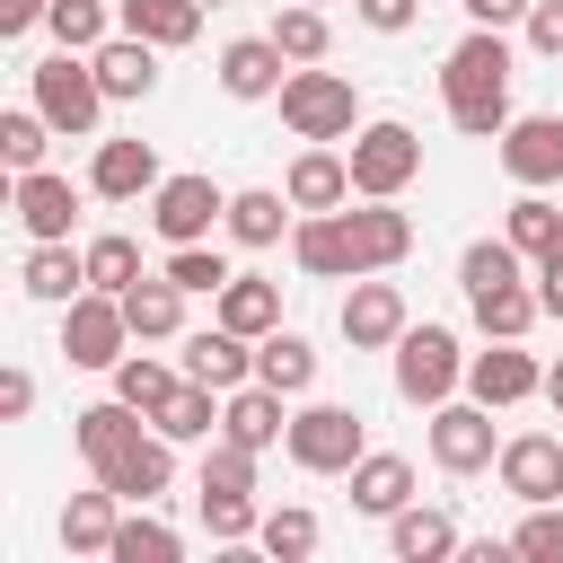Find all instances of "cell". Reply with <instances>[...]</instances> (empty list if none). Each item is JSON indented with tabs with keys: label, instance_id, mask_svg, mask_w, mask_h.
<instances>
[{
	"label": "cell",
	"instance_id": "obj_34",
	"mask_svg": "<svg viewBox=\"0 0 563 563\" xmlns=\"http://www.w3.org/2000/svg\"><path fill=\"white\" fill-rule=\"evenodd\" d=\"M176 387H185V369H167L158 352H123V361H114V396H123L132 413H158Z\"/></svg>",
	"mask_w": 563,
	"mask_h": 563
},
{
	"label": "cell",
	"instance_id": "obj_24",
	"mask_svg": "<svg viewBox=\"0 0 563 563\" xmlns=\"http://www.w3.org/2000/svg\"><path fill=\"white\" fill-rule=\"evenodd\" d=\"M88 62H97L106 97H150V88H158V44H150V35H106Z\"/></svg>",
	"mask_w": 563,
	"mask_h": 563
},
{
	"label": "cell",
	"instance_id": "obj_15",
	"mask_svg": "<svg viewBox=\"0 0 563 563\" xmlns=\"http://www.w3.org/2000/svg\"><path fill=\"white\" fill-rule=\"evenodd\" d=\"M167 176H158V150L150 141H97V158H88V194H106V202H141V194H158Z\"/></svg>",
	"mask_w": 563,
	"mask_h": 563
},
{
	"label": "cell",
	"instance_id": "obj_22",
	"mask_svg": "<svg viewBox=\"0 0 563 563\" xmlns=\"http://www.w3.org/2000/svg\"><path fill=\"white\" fill-rule=\"evenodd\" d=\"M290 255H299V273H317V282H352L343 211H299V220H290Z\"/></svg>",
	"mask_w": 563,
	"mask_h": 563
},
{
	"label": "cell",
	"instance_id": "obj_18",
	"mask_svg": "<svg viewBox=\"0 0 563 563\" xmlns=\"http://www.w3.org/2000/svg\"><path fill=\"white\" fill-rule=\"evenodd\" d=\"M501 493H519V501H563V440H545V431L501 440Z\"/></svg>",
	"mask_w": 563,
	"mask_h": 563
},
{
	"label": "cell",
	"instance_id": "obj_44",
	"mask_svg": "<svg viewBox=\"0 0 563 563\" xmlns=\"http://www.w3.org/2000/svg\"><path fill=\"white\" fill-rule=\"evenodd\" d=\"M255 545H264L273 563H308V554H317V510H299V501H290V510H264Z\"/></svg>",
	"mask_w": 563,
	"mask_h": 563
},
{
	"label": "cell",
	"instance_id": "obj_48",
	"mask_svg": "<svg viewBox=\"0 0 563 563\" xmlns=\"http://www.w3.org/2000/svg\"><path fill=\"white\" fill-rule=\"evenodd\" d=\"M202 528H211L220 545L255 537V528H264V519H255V493H202Z\"/></svg>",
	"mask_w": 563,
	"mask_h": 563
},
{
	"label": "cell",
	"instance_id": "obj_25",
	"mask_svg": "<svg viewBox=\"0 0 563 563\" xmlns=\"http://www.w3.org/2000/svg\"><path fill=\"white\" fill-rule=\"evenodd\" d=\"M79 290H88V255H70V238H35V255H26V299L70 308Z\"/></svg>",
	"mask_w": 563,
	"mask_h": 563
},
{
	"label": "cell",
	"instance_id": "obj_6",
	"mask_svg": "<svg viewBox=\"0 0 563 563\" xmlns=\"http://www.w3.org/2000/svg\"><path fill=\"white\" fill-rule=\"evenodd\" d=\"M123 343H132V317H123L114 290H79V299L62 308V361H70V369H114Z\"/></svg>",
	"mask_w": 563,
	"mask_h": 563
},
{
	"label": "cell",
	"instance_id": "obj_43",
	"mask_svg": "<svg viewBox=\"0 0 563 563\" xmlns=\"http://www.w3.org/2000/svg\"><path fill=\"white\" fill-rule=\"evenodd\" d=\"M457 282H466V290H501V282H528V255H519L510 238H475V246H466V264H457Z\"/></svg>",
	"mask_w": 563,
	"mask_h": 563
},
{
	"label": "cell",
	"instance_id": "obj_50",
	"mask_svg": "<svg viewBox=\"0 0 563 563\" xmlns=\"http://www.w3.org/2000/svg\"><path fill=\"white\" fill-rule=\"evenodd\" d=\"M528 44L563 62V0H537V9H528Z\"/></svg>",
	"mask_w": 563,
	"mask_h": 563
},
{
	"label": "cell",
	"instance_id": "obj_1",
	"mask_svg": "<svg viewBox=\"0 0 563 563\" xmlns=\"http://www.w3.org/2000/svg\"><path fill=\"white\" fill-rule=\"evenodd\" d=\"M440 97H449V123L466 141H501L510 132V44H501V26H475L466 44H449Z\"/></svg>",
	"mask_w": 563,
	"mask_h": 563
},
{
	"label": "cell",
	"instance_id": "obj_30",
	"mask_svg": "<svg viewBox=\"0 0 563 563\" xmlns=\"http://www.w3.org/2000/svg\"><path fill=\"white\" fill-rule=\"evenodd\" d=\"M475 299V325H484V343H519L537 317H545V299L528 290V282H501V290H466Z\"/></svg>",
	"mask_w": 563,
	"mask_h": 563
},
{
	"label": "cell",
	"instance_id": "obj_26",
	"mask_svg": "<svg viewBox=\"0 0 563 563\" xmlns=\"http://www.w3.org/2000/svg\"><path fill=\"white\" fill-rule=\"evenodd\" d=\"M290 211H299L290 194H273V185H246V194H229V220H220V229H229L238 246H282Z\"/></svg>",
	"mask_w": 563,
	"mask_h": 563
},
{
	"label": "cell",
	"instance_id": "obj_49",
	"mask_svg": "<svg viewBox=\"0 0 563 563\" xmlns=\"http://www.w3.org/2000/svg\"><path fill=\"white\" fill-rule=\"evenodd\" d=\"M352 18H361V26H378V35H405V26L422 18V0H352Z\"/></svg>",
	"mask_w": 563,
	"mask_h": 563
},
{
	"label": "cell",
	"instance_id": "obj_38",
	"mask_svg": "<svg viewBox=\"0 0 563 563\" xmlns=\"http://www.w3.org/2000/svg\"><path fill=\"white\" fill-rule=\"evenodd\" d=\"M106 554H114V563H176V554H185V537H176L167 519H150V501H141V519H123Z\"/></svg>",
	"mask_w": 563,
	"mask_h": 563
},
{
	"label": "cell",
	"instance_id": "obj_12",
	"mask_svg": "<svg viewBox=\"0 0 563 563\" xmlns=\"http://www.w3.org/2000/svg\"><path fill=\"white\" fill-rule=\"evenodd\" d=\"M431 457H440L449 475L501 466V440H493V405H431Z\"/></svg>",
	"mask_w": 563,
	"mask_h": 563
},
{
	"label": "cell",
	"instance_id": "obj_28",
	"mask_svg": "<svg viewBox=\"0 0 563 563\" xmlns=\"http://www.w3.org/2000/svg\"><path fill=\"white\" fill-rule=\"evenodd\" d=\"M114 528H123V493H114V484L70 493V510H62V545H70V554H106Z\"/></svg>",
	"mask_w": 563,
	"mask_h": 563
},
{
	"label": "cell",
	"instance_id": "obj_56",
	"mask_svg": "<svg viewBox=\"0 0 563 563\" xmlns=\"http://www.w3.org/2000/svg\"><path fill=\"white\" fill-rule=\"evenodd\" d=\"M202 9H220V0H202Z\"/></svg>",
	"mask_w": 563,
	"mask_h": 563
},
{
	"label": "cell",
	"instance_id": "obj_13",
	"mask_svg": "<svg viewBox=\"0 0 563 563\" xmlns=\"http://www.w3.org/2000/svg\"><path fill=\"white\" fill-rule=\"evenodd\" d=\"M501 167H510V185H563V114H519L510 132H501Z\"/></svg>",
	"mask_w": 563,
	"mask_h": 563
},
{
	"label": "cell",
	"instance_id": "obj_19",
	"mask_svg": "<svg viewBox=\"0 0 563 563\" xmlns=\"http://www.w3.org/2000/svg\"><path fill=\"white\" fill-rule=\"evenodd\" d=\"M282 62H290V53H282L273 35H238V44H220V88L246 97V106H255V97H282V79H290Z\"/></svg>",
	"mask_w": 563,
	"mask_h": 563
},
{
	"label": "cell",
	"instance_id": "obj_31",
	"mask_svg": "<svg viewBox=\"0 0 563 563\" xmlns=\"http://www.w3.org/2000/svg\"><path fill=\"white\" fill-rule=\"evenodd\" d=\"M387 545H396V563H440V554H457V519L405 501V510L387 519Z\"/></svg>",
	"mask_w": 563,
	"mask_h": 563
},
{
	"label": "cell",
	"instance_id": "obj_27",
	"mask_svg": "<svg viewBox=\"0 0 563 563\" xmlns=\"http://www.w3.org/2000/svg\"><path fill=\"white\" fill-rule=\"evenodd\" d=\"M413 501V466L405 457H387V449H369L361 466H352V510H369V519H396Z\"/></svg>",
	"mask_w": 563,
	"mask_h": 563
},
{
	"label": "cell",
	"instance_id": "obj_46",
	"mask_svg": "<svg viewBox=\"0 0 563 563\" xmlns=\"http://www.w3.org/2000/svg\"><path fill=\"white\" fill-rule=\"evenodd\" d=\"M167 282H176V290H211V299H220V290H229V264L194 238V246H167Z\"/></svg>",
	"mask_w": 563,
	"mask_h": 563
},
{
	"label": "cell",
	"instance_id": "obj_42",
	"mask_svg": "<svg viewBox=\"0 0 563 563\" xmlns=\"http://www.w3.org/2000/svg\"><path fill=\"white\" fill-rule=\"evenodd\" d=\"M79 255H88V290H132V282H141V246H132L123 229H106V238H88Z\"/></svg>",
	"mask_w": 563,
	"mask_h": 563
},
{
	"label": "cell",
	"instance_id": "obj_21",
	"mask_svg": "<svg viewBox=\"0 0 563 563\" xmlns=\"http://www.w3.org/2000/svg\"><path fill=\"white\" fill-rule=\"evenodd\" d=\"M290 431V413H282V387H264V378H246V387H229L220 396V440H246V449H273Z\"/></svg>",
	"mask_w": 563,
	"mask_h": 563
},
{
	"label": "cell",
	"instance_id": "obj_11",
	"mask_svg": "<svg viewBox=\"0 0 563 563\" xmlns=\"http://www.w3.org/2000/svg\"><path fill=\"white\" fill-rule=\"evenodd\" d=\"M405 325H413V317H405V290H396V282L361 273V282L343 290V343H352V352H396Z\"/></svg>",
	"mask_w": 563,
	"mask_h": 563
},
{
	"label": "cell",
	"instance_id": "obj_32",
	"mask_svg": "<svg viewBox=\"0 0 563 563\" xmlns=\"http://www.w3.org/2000/svg\"><path fill=\"white\" fill-rule=\"evenodd\" d=\"M123 35H150L158 53L202 35V0H123Z\"/></svg>",
	"mask_w": 563,
	"mask_h": 563
},
{
	"label": "cell",
	"instance_id": "obj_29",
	"mask_svg": "<svg viewBox=\"0 0 563 563\" xmlns=\"http://www.w3.org/2000/svg\"><path fill=\"white\" fill-rule=\"evenodd\" d=\"M220 325H238V334H273L282 325V282H264V273H229V290H220Z\"/></svg>",
	"mask_w": 563,
	"mask_h": 563
},
{
	"label": "cell",
	"instance_id": "obj_5",
	"mask_svg": "<svg viewBox=\"0 0 563 563\" xmlns=\"http://www.w3.org/2000/svg\"><path fill=\"white\" fill-rule=\"evenodd\" d=\"M466 378V352L449 325H405L396 334V396L405 405H449V387Z\"/></svg>",
	"mask_w": 563,
	"mask_h": 563
},
{
	"label": "cell",
	"instance_id": "obj_14",
	"mask_svg": "<svg viewBox=\"0 0 563 563\" xmlns=\"http://www.w3.org/2000/svg\"><path fill=\"white\" fill-rule=\"evenodd\" d=\"M185 378H202V387H246L255 378V334H238V325H202V334H185Z\"/></svg>",
	"mask_w": 563,
	"mask_h": 563
},
{
	"label": "cell",
	"instance_id": "obj_9",
	"mask_svg": "<svg viewBox=\"0 0 563 563\" xmlns=\"http://www.w3.org/2000/svg\"><path fill=\"white\" fill-rule=\"evenodd\" d=\"M343 238H352V282L361 273H396L413 255V220L396 211V194H361V211H343Z\"/></svg>",
	"mask_w": 563,
	"mask_h": 563
},
{
	"label": "cell",
	"instance_id": "obj_39",
	"mask_svg": "<svg viewBox=\"0 0 563 563\" xmlns=\"http://www.w3.org/2000/svg\"><path fill=\"white\" fill-rule=\"evenodd\" d=\"M44 26H53V44H62V53H97V44L114 35L106 0H53V9H44Z\"/></svg>",
	"mask_w": 563,
	"mask_h": 563
},
{
	"label": "cell",
	"instance_id": "obj_41",
	"mask_svg": "<svg viewBox=\"0 0 563 563\" xmlns=\"http://www.w3.org/2000/svg\"><path fill=\"white\" fill-rule=\"evenodd\" d=\"M44 141H53V123H44V106H9V114H0V158H9V176H26V167H44Z\"/></svg>",
	"mask_w": 563,
	"mask_h": 563
},
{
	"label": "cell",
	"instance_id": "obj_23",
	"mask_svg": "<svg viewBox=\"0 0 563 563\" xmlns=\"http://www.w3.org/2000/svg\"><path fill=\"white\" fill-rule=\"evenodd\" d=\"M114 299H123V317H132V343H167V334L185 325V299H194V290H176L167 273H141V282L114 290Z\"/></svg>",
	"mask_w": 563,
	"mask_h": 563
},
{
	"label": "cell",
	"instance_id": "obj_52",
	"mask_svg": "<svg viewBox=\"0 0 563 563\" xmlns=\"http://www.w3.org/2000/svg\"><path fill=\"white\" fill-rule=\"evenodd\" d=\"M537 299H545V317L563 325V246H554V255L537 264Z\"/></svg>",
	"mask_w": 563,
	"mask_h": 563
},
{
	"label": "cell",
	"instance_id": "obj_35",
	"mask_svg": "<svg viewBox=\"0 0 563 563\" xmlns=\"http://www.w3.org/2000/svg\"><path fill=\"white\" fill-rule=\"evenodd\" d=\"M501 238H510V246H519L528 264H545V255L563 246V211H554V202H545V194L528 185V194L510 202V220H501Z\"/></svg>",
	"mask_w": 563,
	"mask_h": 563
},
{
	"label": "cell",
	"instance_id": "obj_45",
	"mask_svg": "<svg viewBox=\"0 0 563 563\" xmlns=\"http://www.w3.org/2000/svg\"><path fill=\"white\" fill-rule=\"evenodd\" d=\"M194 493H255V449H246V440H211Z\"/></svg>",
	"mask_w": 563,
	"mask_h": 563
},
{
	"label": "cell",
	"instance_id": "obj_33",
	"mask_svg": "<svg viewBox=\"0 0 563 563\" xmlns=\"http://www.w3.org/2000/svg\"><path fill=\"white\" fill-rule=\"evenodd\" d=\"M255 378L282 387V396H308V387H317V352H308V334H282V325H273V334L255 343Z\"/></svg>",
	"mask_w": 563,
	"mask_h": 563
},
{
	"label": "cell",
	"instance_id": "obj_55",
	"mask_svg": "<svg viewBox=\"0 0 563 563\" xmlns=\"http://www.w3.org/2000/svg\"><path fill=\"white\" fill-rule=\"evenodd\" d=\"M545 405H554V413H563V361H554V369H545Z\"/></svg>",
	"mask_w": 563,
	"mask_h": 563
},
{
	"label": "cell",
	"instance_id": "obj_40",
	"mask_svg": "<svg viewBox=\"0 0 563 563\" xmlns=\"http://www.w3.org/2000/svg\"><path fill=\"white\" fill-rule=\"evenodd\" d=\"M273 44H282L290 62H325V44H334V26H325V9H317V0H290V9L273 18Z\"/></svg>",
	"mask_w": 563,
	"mask_h": 563
},
{
	"label": "cell",
	"instance_id": "obj_2",
	"mask_svg": "<svg viewBox=\"0 0 563 563\" xmlns=\"http://www.w3.org/2000/svg\"><path fill=\"white\" fill-rule=\"evenodd\" d=\"M282 123H290L299 141H352V132H361V88H352L343 70L299 62V70L282 79Z\"/></svg>",
	"mask_w": 563,
	"mask_h": 563
},
{
	"label": "cell",
	"instance_id": "obj_4",
	"mask_svg": "<svg viewBox=\"0 0 563 563\" xmlns=\"http://www.w3.org/2000/svg\"><path fill=\"white\" fill-rule=\"evenodd\" d=\"M26 79H35V106H44L53 132H70V141L97 132V114H106V79H97L88 53H53V62H35Z\"/></svg>",
	"mask_w": 563,
	"mask_h": 563
},
{
	"label": "cell",
	"instance_id": "obj_10",
	"mask_svg": "<svg viewBox=\"0 0 563 563\" xmlns=\"http://www.w3.org/2000/svg\"><path fill=\"white\" fill-rule=\"evenodd\" d=\"M211 220H229V194H220L211 176H167V185L150 194V229H158L167 246H194V238H211Z\"/></svg>",
	"mask_w": 563,
	"mask_h": 563
},
{
	"label": "cell",
	"instance_id": "obj_17",
	"mask_svg": "<svg viewBox=\"0 0 563 563\" xmlns=\"http://www.w3.org/2000/svg\"><path fill=\"white\" fill-rule=\"evenodd\" d=\"M537 387H545V369H537L519 343L466 352V396H475V405H493V413H501V405H519V396H537Z\"/></svg>",
	"mask_w": 563,
	"mask_h": 563
},
{
	"label": "cell",
	"instance_id": "obj_37",
	"mask_svg": "<svg viewBox=\"0 0 563 563\" xmlns=\"http://www.w3.org/2000/svg\"><path fill=\"white\" fill-rule=\"evenodd\" d=\"M141 422H150V413H132L123 396H106V405H79V413H70V440H79V457H106V449L132 440Z\"/></svg>",
	"mask_w": 563,
	"mask_h": 563
},
{
	"label": "cell",
	"instance_id": "obj_54",
	"mask_svg": "<svg viewBox=\"0 0 563 563\" xmlns=\"http://www.w3.org/2000/svg\"><path fill=\"white\" fill-rule=\"evenodd\" d=\"M26 405H35V378H26V369H9V378H0V413H9V422H18V413H26Z\"/></svg>",
	"mask_w": 563,
	"mask_h": 563
},
{
	"label": "cell",
	"instance_id": "obj_20",
	"mask_svg": "<svg viewBox=\"0 0 563 563\" xmlns=\"http://www.w3.org/2000/svg\"><path fill=\"white\" fill-rule=\"evenodd\" d=\"M282 194H290L299 211H343V202H352V158H334L325 141H308V150L290 158V176H282Z\"/></svg>",
	"mask_w": 563,
	"mask_h": 563
},
{
	"label": "cell",
	"instance_id": "obj_47",
	"mask_svg": "<svg viewBox=\"0 0 563 563\" xmlns=\"http://www.w3.org/2000/svg\"><path fill=\"white\" fill-rule=\"evenodd\" d=\"M510 554H528V563H563V510H554V501H528Z\"/></svg>",
	"mask_w": 563,
	"mask_h": 563
},
{
	"label": "cell",
	"instance_id": "obj_8",
	"mask_svg": "<svg viewBox=\"0 0 563 563\" xmlns=\"http://www.w3.org/2000/svg\"><path fill=\"white\" fill-rule=\"evenodd\" d=\"M97 466V484H114L123 501H158L167 484H176V440L150 422V431H132V440H114L106 457H88Z\"/></svg>",
	"mask_w": 563,
	"mask_h": 563
},
{
	"label": "cell",
	"instance_id": "obj_53",
	"mask_svg": "<svg viewBox=\"0 0 563 563\" xmlns=\"http://www.w3.org/2000/svg\"><path fill=\"white\" fill-rule=\"evenodd\" d=\"M44 9H53V0H0V35H26V26H44Z\"/></svg>",
	"mask_w": 563,
	"mask_h": 563
},
{
	"label": "cell",
	"instance_id": "obj_51",
	"mask_svg": "<svg viewBox=\"0 0 563 563\" xmlns=\"http://www.w3.org/2000/svg\"><path fill=\"white\" fill-rule=\"evenodd\" d=\"M528 9H537V0H466V18H475V26H519Z\"/></svg>",
	"mask_w": 563,
	"mask_h": 563
},
{
	"label": "cell",
	"instance_id": "obj_3",
	"mask_svg": "<svg viewBox=\"0 0 563 563\" xmlns=\"http://www.w3.org/2000/svg\"><path fill=\"white\" fill-rule=\"evenodd\" d=\"M282 449H290V466H308V475H352V466L369 457V431H361L352 405H308V413H290Z\"/></svg>",
	"mask_w": 563,
	"mask_h": 563
},
{
	"label": "cell",
	"instance_id": "obj_7",
	"mask_svg": "<svg viewBox=\"0 0 563 563\" xmlns=\"http://www.w3.org/2000/svg\"><path fill=\"white\" fill-rule=\"evenodd\" d=\"M343 158H352V194H405V185L422 176V141H413V123H361Z\"/></svg>",
	"mask_w": 563,
	"mask_h": 563
},
{
	"label": "cell",
	"instance_id": "obj_57",
	"mask_svg": "<svg viewBox=\"0 0 563 563\" xmlns=\"http://www.w3.org/2000/svg\"><path fill=\"white\" fill-rule=\"evenodd\" d=\"M317 9H325V0H317Z\"/></svg>",
	"mask_w": 563,
	"mask_h": 563
},
{
	"label": "cell",
	"instance_id": "obj_36",
	"mask_svg": "<svg viewBox=\"0 0 563 563\" xmlns=\"http://www.w3.org/2000/svg\"><path fill=\"white\" fill-rule=\"evenodd\" d=\"M150 422H158L167 440H211V431H220V387L185 378V387H176V396H167V405H158Z\"/></svg>",
	"mask_w": 563,
	"mask_h": 563
},
{
	"label": "cell",
	"instance_id": "obj_16",
	"mask_svg": "<svg viewBox=\"0 0 563 563\" xmlns=\"http://www.w3.org/2000/svg\"><path fill=\"white\" fill-rule=\"evenodd\" d=\"M9 211L26 220V238H70V220H79V185L53 176V167H26V176L9 185Z\"/></svg>",
	"mask_w": 563,
	"mask_h": 563
}]
</instances>
